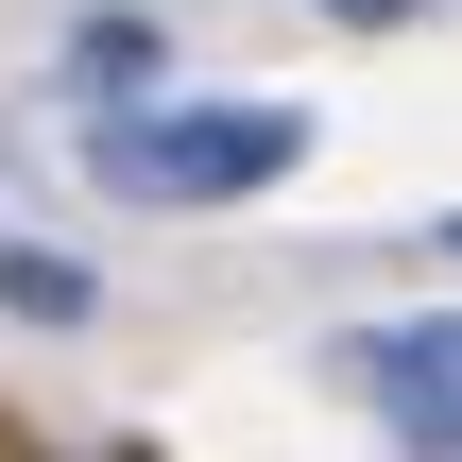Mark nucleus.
<instances>
[{
	"mask_svg": "<svg viewBox=\"0 0 462 462\" xmlns=\"http://www.w3.org/2000/svg\"><path fill=\"white\" fill-rule=\"evenodd\" d=\"M291 154H309L291 103H171V120H120L103 137V189H137V206H240Z\"/></svg>",
	"mask_w": 462,
	"mask_h": 462,
	"instance_id": "1",
	"label": "nucleus"
},
{
	"mask_svg": "<svg viewBox=\"0 0 462 462\" xmlns=\"http://www.w3.org/2000/svg\"><path fill=\"white\" fill-rule=\"evenodd\" d=\"M360 394H377L411 446H462V309H411V326H377V343H360Z\"/></svg>",
	"mask_w": 462,
	"mask_h": 462,
	"instance_id": "2",
	"label": "nucleus"
},
{
	"mask_svg": "<svg viewBox=\"0 0 462 462\" xmlns=\"http://www.w3.org/2000/svg\"><path fill=\"white\" fill-rule=\"evenodd\" d=\"M137 86H154V17H86V34H69V103L103 120V103H137Z\"/></svg>",
	"mask_w": 462,
	"mask_h": 462,
	"instance_id": "3",
	"label": "nucleus"
},
{
	"mask_svg": "<svg viewBox=\"0 0 462 462\" xmlns=\"http://www.w3.org/2000/svg\"><path fill=\"white\" fill-rule=\"evenodd\" d=\"M0 309H34V326H86V274H69V257H34V240H0Z\"/></svg>",
	"mask_w": 462,
	"mask_h": 462,
	"instance_id": "4",
	"label": "nucleus"
},
{
	"mask_svg": "<svg viewBox=\"0 0 462 462\" xmlns=\"http://www.w3.org/2000/svg\"><path fill=\"white\" fill-rule=\"evenodd\" d=\"M326 17H360V34H377V17H411V0H326Z\"/></svg>",
	"mask_w": 462,
	"mask_h": 462,
	"instance_id": "5",
	"label": "nucleus"
},
{
	"mask_svg": "<svg viewBox=\"0 0 462 462\" xmlns=\"http://www.w3.org/2000/svg\"><path fill=\"white\" fill-rule=\"evenodd\" d=\"M446 240H462V223H446Z\"/></svg>",
	"mask_w": 462,
	"mask_h": 462,
	"instance_id": "6",
	"label": "nucleus"
}]
</instances>
